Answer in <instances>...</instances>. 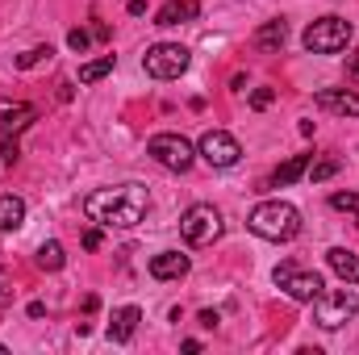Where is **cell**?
I'll list each match as a JSON object with an SVG mask.
<instances>
[{"instance_id": "cell-11", "label": "cell", "mask_w": 359, "mask_h": 355, "mask_svg": "<svg viewBox=\"0 0 359 355\" xmlns=\"http://www.w3.org/2000/svg\"><path fill=\"white\" fill-rule=\"evenodd\" d=\"M313 105L322 113H334V117H359V96L351 88H322L313 96Z\"/></svg>"}, {"instance_id": "cell-19", "label": "cell", "mask_w": 359, "mask_h": 355, "mask_svg": "<svg viewBox=\"0 0 359 355\" xmlns=\"http://www.w3.org/2000/svg\"><path fill=\"white\" fill-rule=\"evenodd\" d=\"M34 264L42 267V272H59V267L67 264L63 243H55V239H50V243H42V247H38V255H34Z\"/></svg>"}, {"instance_id": "cell-27", "label": "cell", "mask_w": 359, "mask_h": 355, "mask_svg": "<svg viewBox=\"0 0 359 355\" xmlns=\"http://www.w3.org/2000/svg\"><path fill=\"white\" fill-rule=\"evenodd\" d=\"M196 322H201L205 330H213V326L222 322V314H217V309H201V318H196Z\"/></svg>"}, {"instance_id": "cell-22", "label": "cell", "mask_w": 359, "mask_h": 355, "mask_svg": "<svg viewBox=\"0 0 359 355\" xmlns=\"http://www.w3.org/2000/svg\"><path fill=\"white\" fill-rule=\"evenodd\" d=\"M330 209H343V213H351L359 226V192H334L330 196Z\"/></svg>"}, {"instance_id": "cell-13", "label": "cell", "mask_w": 359, "mask_h": 355, "mask_svg": "<svg viewBox=\"0 0 359 355\" xmlns=\"http://www.w3.org/2000/svg\"><path fill=\"white\" fill-rule=\"evenodd\" d=\"M138 322H142V309H138V305H121V309L113 314V322H109V339H113V343H130L134 330H138Z\"/></svg>"}, {"instance_id": "cell-25", "label": "cell", "mask_w": 359, "mask_h": 355, "mask_svg": "<svg viewBox=\"0 0 359 355\" xmlns=\"http://www.w3.org/2000/svg\"><path fill=\"white\" fill-rule=\"evenodd\" d=\"M17 155H21L17 138H0V163H17Z\"/></svg>"}, {"instance_id": "cell-28", "label": "cell", "mask_w": 359, "mask_h": 355, "mask_svg": "<svg viewBox=\"0 0 359 355\" xmlns=\"http://www.w3.org/2000/svg\"><path fill=\"white\" fill-rule=\"evenodd\" d=\"M100 243H104L100 230H88V234H84V247H88V251H100Z\"/></svg>"}, {"instance_id": "cell-24", "label": "cell", "mask_w": 359, "mask_h": 355, "mask_svg": "<svg viewBox=\"0 0 359 355\" xmlns=\"http://www.w3.org/2000/svg\"><path fill=\"white\" fill-rule=\"evenodd\" d=\"M67 46H72L76 55H84V51L92 46V34L88 29H72V34H67Z\"/></svg>"}, {"instance_id": "cell-1", "label": "cell", "mask_w": 359, "mask_h": 355, "mask_svg": "<svg viewBox=\"0 0 359 355\" xmlns=\"http://www.w3.org/2000/svg\"><path fill=\"white\" fill-rule=\"evenodd\" d=\"M147 188L142 184H121V188H96L84 196V217L109 230H134L147 217Z\"/></svg>"}, {"instance_id": "cell-15", "label": "cell", "mask_w": 359, "mask_h": 355, "mask_svg": "<svg viewBox=\"0 0 359 355\" xmlns=\"http://www.w3.org/2000/svg\"><path fill=\"white\" fill-rule=\"evenodd\" d=\"M192 17H201V4H196V0H168V4L155 13V25H184V21H192Z\"/></svg>"}, {"instance_id": "cell-29", "label": "cell", "mask_w": 359, "mask_h": 355, "mask_svg": "<svg viewBox=\"0 0 359 355\" xmlns=\"http://www.w3.org/2000/svg\"><path fill=\"white\" fill-rule=\"evenodd\" d=\"M130 13H134V17H142V13H147V0H130Z\"/></svg>"}, {"instance_id": "cell-4", "label": "cell", "mask_w": 359, "mask_h": 355, "mask_svg": "<svg viewBox=\"0 0 359 355\" xmlns=\"http://www.w3.org/2000/svg\"><path fill=\"white\" fill-rule=\"evenodd\" d=\"M147 155H151L159 168L180 172V176L196 163V147H192L184 134H155V138H147Z\"/></svg>"}, {"instance_id": "cell-2", "label": "cell", "mask_w": 359, "mask_h": 355, "mask_svg": "<svg viewBox=\"0 0 359 355\" xmlns=\"http://www.w3.org/2000/svg\"><path fill=\"white\" fill-rule=\"evenodd\" d=\"M247 226H251V234H259L268 243H288V239L301 234V209L288 205V201H264V205L251 209Z\"/></svg>"}, {"instance_id": "cell-9", "label": "cell", "mask_w": 359, "mask_h": 355, "mask_svg": "<svg viewBox=\"0 0 359 355\" xmlns=\"http://www.w3.org/2000/svg\"><path fill=\"white\" fill-rule=\"evenodd\" d=\"M196 155L209 163V168H234L238 159H243V147H238V138L234 134H226V130H205V138L196 142Z\"/></svg>"}, {"instance_id": "cell-8", "label": "cell", "mask_w": 359, "mask_h": 355, "mask_svg": "<svg viewBox=\"0 0 359 355\" xmlns=\"http://www.w3.org/2000/svg\"><path fill=\"white\" fill-rule=\"evenodd\" d=\"M359 314V297L351 288H339V293H322L318 301H313V322L322 326V330H339L343 322H351Z\"/></svg>"}, {"instance_id": "cell-18", "label": "cell", "mask_w": 359, "mask_h": 355, "mask_svg": "<svg viewBox=\"0 0 359 355\" xmlns=\"http://www.w3.org/2000/svg\"><path fill=\"white\" fill-rule=\"evenodd\" d=\"M21 222H25V201L13 196V192H4V196H0V234L17 230Z\"/></svg>"}, {"instance_id": "cell-26", "label": "cell", "mask_w": 359, "mask_h": 355, "mask_svg": "<svg viewBox=\"0 0 359 355\" xmlns=\"http://www.w3.org/2000/svg\"><path fill=\"white\" fill-rule=\"evenodd\" d=\"M271 100H276V92L271 88H255L251 92V109H268Z\"/></svg>"}, {"instance_id": "cell-20", "label": "cell", "mask_w": 359, "mask_h": 355, "mask_svg": "<svg viewBox=\"0 0 359 355\" xmlns=\"http://www.w3.org/2000/svg\"><path fill=\"white\" fill-rule=\"evenodd\" d=\"M113 63H117L113 55H104V59H92V63H84V67H80V84H100V80H104V76L113 72Z\"/></svg>"}, {"instance_id": "cell-7", "label": "cell", "mask_w": 359, "mask_h": 355, "mask_svg": "<svg viewBox=\"0 0 359 355\" xmlns=\"http://www.w3.org/2000/svg\"><path fill=\"white\" fill-rule=\"evenodd\" d=\"M188 51L180 46V42H159V46H151L147 55H142V72L151 76V80H180L184 72H188Z\"/></svg>"}, {"instance_id": "cell-3", "label": "cell", "mask_w": 359, "mask_h": 355, "mask_svg": "<svg viewBox=\"0 0 359 355\" xmlns=\"http://www.w3.org/2000/svg\"><path fill=\"white\" fill-rule=\"evenodd\" d=\"M351 21H343V17H318L305 34H301V42H305V51L309 55H339V51H347V42H351Z\"/></svg>"}, {"instance_id": "cell-23", "label": "cell", "mask_w": 359, "mask_h": 355, "mask_svg": "<svg viewBox=\"0 0 359 355\" xmlns=\"http://www.w3.org/2000/svg\"><path fill=\"white\" fill-rule=\"evenodd\" d=\"M50 55H55L50 46H34V51L17 55V67H21V72H29V67H38V63H42V59H50Z\"/></svg>"}, {"instance_id": "cell-16", "label": "cell", "mask_w": 359, "mask_h": 355, "mask_svg": "<svg viewBox=\"0 0 359 355\" xmlns=\"http://www.w3.org/2000/svg\"><path fill=\"white\" fill-rule=\"evenodd\" d=\"M309 163H313V155H292V159H284L276 172H271V188H288V184H297V180L309 172Z\"/></svg>"}, {"instance_id": "cell-31", "label": "cell", "mask_w": 359, "mask_h": 355, "mask_svg": "<svg viewBox=\"0 0 359 355\" xmlns=\"http://www.w3.org/2000/svg\"><path fill=\"white\" fill-rule=\"evenodd\" d=\"M347 67H351V76H359V51L351 55V59H347Z\"/></svg>"}, {"instance_id": "cell-14", "label": "cell", "mask_w": 359, "mask_h": 355, "mask_svg": "<svg viewBox=\"0 0 359 355\" xmlns=\"http://www.w3.org/2000/svg\"><path fill=\"white\" fill-rule=\"evenodd\" d=\"M326 264L334 267V276H339L343 284H359V255L355 251H347V247H330V251H326Z\"/></svg>"}, {"instance_id": "cell-17", "label": "cell", "mask_w": 359, "mask_h": 355, "mask_svg": "<svg viewBox=\"0 0 359 355\" xmlns=\"http://www.w3.org/2000/svg\"><path fill=\"white\" fill-rule=\"evenodd\" d=\"M284 42H288V21H284V17H276V21H268V25L255 29V46H259V51H280Z\"/></svg>"}, {"instance_id": "cell-21", "label": "cell", "mask_w": 359, "mask_h": 355, "mask_svg": "<svg viewBox=\"0 0 359 355\" xmlns=\"http://www.w3.org/2000/svg\"><path fill=\"white\" fill-rule=\"evenodd\" d=\"M339 168H343V159H339V155H326V159L309 163V180H313V184H322V180H330V176H334Z\"/></svg>"}, {"instance_id": "cell-10", "label": "cell", "mask_w": 359, "mask_h": 355, "mask_svg": "<svg viewBox=\"0 0 359 355\" xmlns=\"http://www.w3.org/2000/svg\"><path fill=\"white\" fill-rule=\"evenodd\" d=\"M34 117H38L34 105H25V100H4V105H0V138H17Z\"/></svg>"}, {"instance_id": "cell-12", "label": "cell", "mask_w": 359, "mask_h": 355, "mask_svg": "<svg viewBox=\"0 0 359 355\" xmlns=\"http://www.w3.org/2000/svg\"><path fill=\"white\" fill-rule=\"evenodd\" d=\"M188 255H180V251H159V255H151V276L155 280H184L188 276Z\"/></svg>"}, {"instance_id": "cell-5", "label": "cell", "mask_w": 359, "mask_h": 355, "mask_svg": "<svg viewBox=\"0 0 359 355\" xmlns=\"http://www.w3.org/2000/svg\"><path fill=\"white\" fill-rule=\"evenodd\" d=\"M180 234L188 247H209L213 239H222V213L213 205H188L184 217H180Z\"/></svg>"}, {"instance_id": "cell-30", "label": "cell", "mask_w": 359, "mask_h": 355, "mask_svg": "<svg viewBox=\"0 0 359 355\" xmlns=\"http://www.w3.org/2000/svg\"><path fill=\"white\" fill-rule=\"evenodd\" d=\"M4 305H13V288H4V284H0V309H4Z\"/></svg>"}, {"instance_id": "cell-6", "label": "cell", "mask_w": 359, "mask_h": 355, "mask_svg": "<svg viewBox=\"0 0 359 355\" xmlns=\"http://www.w3.org/2000/svg\"><path fill=\"white\" fill-rule=\"evenodd\" d=\"M271 280H276L292 301H309V305L326 293V280H322L318 272H305V267H297L292 260H284V264L276 267V272H271Z\"/></svg>"}]
</instances>
